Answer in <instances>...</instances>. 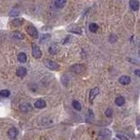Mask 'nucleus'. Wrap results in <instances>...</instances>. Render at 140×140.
Instances as JSON below:
<instances>
[{
  "label": "nucleus",
  "instance_id": "nucleus-4",
  "mask_svg": "<svg viewBox=\"0 0 140 140\" xmlns=\"http://www.w3.org/2000/svg\"><path fill=\"white\" fill-rule=\"evenodd\" d=\"M83 70H84V66L81 64H75V65H73L72 67H70V71L74 72V73L75 74L81 73Z\"/></svg>",
  "mask_w": 140,
  "mask_h": 140
},
{
  "label": "nucleus",
  "instance_id": "nucleus-7",
  "mask_svg": "<svg viewBox=\"0 0 140 140\" xmlns=\"http://www.w3.org/2000/svg\"><path fill=\"white\" fill-rule=\"evenodd\" d=\"M8 136H9V137L11 139L16 138V137L18 136V130L14 128V127H12V128H11L8 131Z\"/></svg>",
  "mask_w": 140,
  "mask_h": 140
},
{
  "label": "nucleus",
  "instance_id": "nucleus-6",
  "mask_svg": "<svg viewBox=\"0 0 140 140\" xmlns=\"http://www.w3.org/2000/svg\"><path fill=\"white\" fill-rule=\"evenodd\" d=\"M99 94V88H94L90 90V93H89V101L91 102H93L94 99L96 98V96Z\"/></svg>",
  "mask_w": 140,
  "mask_h": 140
},
{
  "label": "nucleus",
  "instance_id": "nucleus-1",
  "mask_svg": "<svg viewBox=\"0 0 140 140\" xmlns=\"http://www.w3.org/2000/svg\"><path fill=\"white\" fill-rule=\"evenodd\" d=\"M44 64L48 69L53 70V71H54V70H58L60 68V65L58 63L55 62V61H52V60H46V61H44Z\"/></svg>",
  "mask_w": 140,
  "mask_h": 140
},
{
  "label": "nucleus",
  "instance_id": "nucleus-21",
  "mask_svg": "<svg viewBox=\"0 0 140 140\" xmlns=\"http://www.w3.org/2000/svg\"><path fill=\"white\" fill-rule=\"evenodd\" d=\"M13 37L15 39H18V40H22V39H24L23 33H21V32H14Z\"/></svg>",
  "mask_w": 140,
  "mask_h": 140
},
{
  "label": "nucleus",
  "instance_id": "nucleus-28",
  "mask_svg": "<svg viewBox=\"0 0 140 140\" xmlns=\"http://www.w3.org/2000/svg\"><path fill=\"white\" fill-rule=\"evenodd\" d=\"M110 40L112 41V42H115V41L116 40V37L115 36V35H111L110 38Z\"/></svg>",
  "mask_w": 140,
  "mask_h": 140
},
{
  "label": "nucleus",
  "instance_id": "nucleus-3",
  "mask_svg": "<svg viewBox=\"0 0 140 140\" xmlns=\"http://www.w3.org/2000/svg\"><path fill=\"white\" fill-rule=\"evenodd\" d=\"M26 31H27L28 34L31 35L32 38H35V39L39 38V32H38V30H37L36 28L34 27V26H27V28H26Z\"/></svg>",
  "mask_w": 140,
  "mask_h": 140
},
{
  "label": "nucleus",
  "instance_id": "nucleus-23",
  "mask_svg": "<svg viewBox=\"0 0 140 140\" xmlns=\"http://www.w3.org/2000/svg\"><path fill=\"white\" fill-rule=\"evenodd\" d=\"M19 14V10L18 9H13L11 10V12H10V16L13 17V16H18Z\"/></svg>",
  "mask_w": 140,
  "mask_h": 140
},
{
  "label": "nucleus",
  "instance_id": "nucleus-25",
  "mask_svg": "<svg viewBox=\"0 0 140 140\" xmlns=\"http://www.w3.org/2000/svg\"><path fill=\"white\" fill-rule=\"evenodd\" d=\"M12 24H13L14 26H20V25L23 24V20L22 19H15V20H13Z\"/></svg>",
  "mask_w": 140,
  "mask_h": 140
},
{
  "label": "nucleus",
  "instance_id": "nucleus-13",
  "mask_svg": "<svg viewBox=\"0 0 140 140\" xmlns=\"http://www.w3.org/2000/svg\"><path fill=\"white\" fill-rule=\"evenodd\" d=\"M18 61L21 63H26L27 61V56L25 53H20L18 55Z\"/></svg>",
  "mask_w": 140,
  "mask_h": 140
},
{
  "label": "nucleus",
  "instance_id": "nucleus-22",
  "mask_svg": "<svg viewBox=\"0 0 140 140\" xmlns=\"http://www.w3.org/2000/svg\"><path fill=\"white\" fill-rule=\"evenodd\" d=\"M73 40V37L72 36H67V37H66V38L64 39V40H61V43H62L63 45H66V44H69L70 42H71V40Z\"/></svg>",
  "mask_w": 140,
  "mask_h": 140
},
{
  "label": "nucleus",
  "instance_id": "nucleus-14",
  "mask_svg": "<svg viewBox=\"0 0 140 140\" xmlns=\"http://www.w3.org/2000/svg\"><path fill=\"white\" fill-rule=\"evenodd\" d=\"M115 103H116L117 106H123V105L125 103L124 97H123V96H118V97H116V100H115Z\"/></svg>",
  "mask_w": 140,
  "mask_h": 140
},
{
  "label": "nucleus",
  "instance_id": "nucleus-16",
  "mask_svg": "<svg viewBox=\"0 0 140 140\" xmlns=\"http://www.w3.org/2000/svg\"><path fill=\"white\" fill-rule=\"evenodd\" d=\"M48 51H49V53H50L51 54H53V55L56 54V53H58V46H55V45H52L51 46H49Z\"/></svg>",
  "mask_w": 140,
  "mask_h": 140
},
{
  "label": "nucleus",
  "instance_id": "nucleus-18",
  "mask_svg": "<svg viewBox=\"0 0 140 140\" xmlns=\"http://www.w3.org/2000/svg\"><path fill=\"white\" fill-rule=\"evenodd\" d=\"M72 104H73V107L76 110H78V111L81 110V105L79 102H78V101H74Z\"/></svg>",
  "mask_w": 140,
  "mask_h": 140
},
{
  "label": "nucleus",
  "instance_id": "nucleus-5",
  "mask_svg": "<svg viewBox=\"0 0 140 140\" xmlns=\"http://www.w3.org/2000/svg\"><path fill=\"white\" fill-rule=\"evenodd\" d=\"M67 31L72 33H75V34H81V29L77 26L76 25H71L67 27Z\"/></svg>",
  "mask_w": 140,
  "mask_h": 140
},
{
  "label": "nucleus",
  "instance_id": "nucleus-10",
  "mask_svg": "<svg viewBox=\"0 0 140 140\" xmlns=\"http://www.w3.org/2000/svg\"><path fill=\"white\" fill-rule=\"evenodd\" d=\"M26 73H27V70H26V67H18L17 69V72H16L17 75L19 76V77H24V76L26 75Z\"/></svg>",
  "mask_w": 140,
  "mask_h": 140
},
{
  "label": "nucleus",
  "instance_id": "nucleus-29",
  "mask_svg": "<svg viewBox=\"0 0 140 140\" xmlns=\"http://www.w3.org/2000/svg\"><path fill=\"white\" fill-rule=\"evenodd\" d=\"M135 75L139 77V76H140V70L139 69H136L135 70Z\"/></svg>",
  "mask_w": 140,
  "mask_h": 140
},
{
  "label": "nucleus",
  "instance_id": "nucleus-24",
  "mask_svg": "<svg viewBox=\"0 0 140 140\" xmlns=\"http://www.w3.org/2000/svg\"><path fill=\"white\" fill-rule=\"evenodd\" d=\"M105 115H106L108 117H110V116H112V115H113V110H111V109H107L106 111H105Z\"/></svg>",
  "mask_w": 140,
  "mask_h": 140
},
{
  "label": "nucleus",
  "instance_id": "nucleus-17",
  "mask_svg": "<svg viewBox=\"0 0 140 140\" xmlns=\"http://www.w3.org/2000/svg\"><path fill=\"white\" fill-rule=\"evenodd\" d=\"M67 2L63 1V0H58V1H55L54 2V6L56 8H62L63 6L66 5Z\"/></svg>",
  "mask_w": 140,
  "mask_h": 140
},
{
  "label": "nucleus",
  "instance_id": "nucleus-20",
  "mask_svg": "<svg viewBox=\"0 0 140 140\" xmlns=\"http://www.w3.org/2000/svg\"><path fill=\"white\" fill-rule=\"evenodd\" d=\"M98 30V26L96 24H90L89 25V31L92 32H96Z\"/></svg>",
  "mask_w": 140,
  "mask_h": 140
},
{
  "label": "nucleus",
  "instance_id": "nucleus-11",
  "mask_svg": "<svg viewBox=\"0 0 140 140\" xmlns=\"http://www.w3.org/2000/svg\"><path fill=\"white\" fill-rule=\"evenodd\" d=\"M130 6L133 11H137L139 7V2L136 1V0H131L130 1Z\"/></svg>",
  "mask_w": 140,
  "mask_h": 140
},
{
  "label": "nucleus",
  "instance_id": "nucleus-9",
  "mask_svg": "<svg viewBox=\"0 0 140 140\" xmlns=\"http://www.w3.org/2000/svg\"><path fill=\"white\" fill-rule=\"evenodd\" d=\"M34 106H35V108H37V109H44L45 107L46 106V103L44 100L40 99V100L36 101V102H34Z\"/></svg>",
  "mask_w": 140,
  "mask_h": 140
},
{
  "label": "nucleus",
  "instance_id": "nucleus-12",
  "mask_svg": "<svg viewBox=\"0 0 140 140\" xmlns=\"http://www.w3.org/2000/svg\"><path fill=\"white\" fill-rule=\"evenodd\" d=\"M20 110L25 113L29 112V111L32 110V106H31V104L29 103V102H28V103H24L20 106Z\"/></svg>",
  "mask_w": 140,
  "mask_h": 140
},
{
  "label": "nucleus",
  "instance_id": "nucleus-26",
  "mask_svg": "<svg viewBox=\"0 0 140 140\" xmlns=\"http://www.w3.org/2000/svg\"><path fill=\"white\" fill-rule=\"evenodd\" d=\"M116 137H118L119 139H121V140H129L126 137H125V136L121 135V134H117V135H116Z\"/></svg>",
  "mask_w": 140,
  "mask_h": 140
},
{
  "label": "nucleus",
  "instance_id": "nucleus-15",
  "mask_svg": "<svg viewBox=\"0 0 140 140\" xmlns=\"http://www.w3.org/2000/svg\"><path fill=\"white\" fill-rule=\"evenodd\" d=\"M110 135H111V133H110V131H109V130H104V131H101V132L99 133L100 137H103V138H104V137H105V138H108V137H110Z\"/></svg>",
  "mask_w": 140,
  "mask_h": 140
},
{
  "label": "nucleus",
  "instance_id": "nucleus-27",
  "mask_svg": "<svg viewBox=\"0 0 140 140\" xmlns=\"http://www.w3.org/2000/svg\"><path fill=\"white\" fill-rule=\"evenodd\" d=\"M48 38H50V35L49 34H44V36L40 39V42H42V41H44L45 40H46V39H48Z\"/></svg>",
  "mask_w": 140,
  "mask_h": 140
},
{
  "label": "nucleus",
  "instance_id": "nucleus-8",
  "mask_svg": "<svg viewBox=\"0 0 140 140\" xmlns=\"http://www.w3.org/2000/svg\"><path fill=\"white\" fill-rule=\"evenodd\" d=\"M118 81L123 85H128V84H130V82H131V78L127 75H123L119 78Z\"/></svg>",
  "mask_w": 140,
  "mask_h": 140
},
{
  "label": "nucleus",
  "instance_id": "nucleus-2",
  "mask_svg": "<svg viewBox=\"0 0 140 140\" xmlns=\"http://www.w3.org/2000/svg\"><path fill=\"white\" fill-rule=\"evenodd\" d=\"M32 56L36 59H40V57L42 56V52H41L40 47L35 44L32 45Z\"/></svg>",
  "mask_w": 140,
  "mask_h": 140
},
{
  "label": "nucleus",
  "instance_id": "nucleus-19",
  "mask_svg": "<svg viewBox=\"0 0 140 140\" xmlns=\"http://www.w3.org/2000/svg\"><path fill=\"white\" fill-rule=\"evenodd\" d=\"M10 95H11V93L7 89H3L0 91V96H2V97H8Z\"/></svg>",
  "mask_w": 140,
  "mask_h": 140
}]
</instances>
